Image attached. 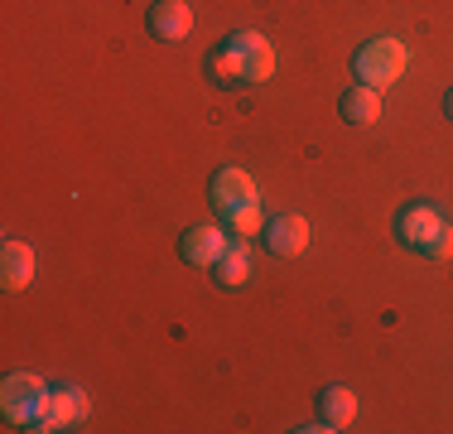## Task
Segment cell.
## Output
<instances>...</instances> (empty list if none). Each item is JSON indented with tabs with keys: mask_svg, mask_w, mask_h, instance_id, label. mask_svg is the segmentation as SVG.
<instances>
[{
	"mask_svg": "<svg viewBox=\"0 0 453 434\" xmlns=\"http://www.w3.org/2000/svg\"><path fill=\"white\" fill-rule=\"evenodd\" d=\"M208 78L218 87H261L275 78V49L256 29H236L208 53Z\"/></svg>",
	"mask_w": 453,
	"mask_h": 434,
	"instance_id": "1",
	"label": "cell"
},
{
	"mask_svg": "<svg viewBox=\"0 0 453 434\" xmlns=\"http://www.w3.org/2000/svg\"><path fill=\"white\" fill-rule=\"evenodd\" d=\"M395 236L410 252L429 256V260H449L453 256V222H444V213L429 203H405L395 213Z\"/></svg>",
	"mask_w": 453,
	"mask_h": 434,
	"instance_id": "2",
	"label": "cell"
},
{
	"mask_svg": "<svg viewBox=\"0 0 453 434\" xmlns=\"http://www.w3.org/2000/svg\"><path fill=\"white\" fill-rule=\"evenodd\" d=\"M405 63H410V49H405L401 39L376 35V39H366L362 49L352 53V78H357L362 87H376V92H386L391 82H401Z\"/></svg>",
	"mask_w": 453,
	"mask_h": 434,
	"instance_id": "3",
	"label": "cell"
},
{
	"mask_svg": "<svg viewBox=\"0 0 453 434\" xmlns=\"http://www.w3.org/2000/svg\"><path fill=\"white\" fill-rule=\"evenodd\" d=\"M49 406V386L29 372H10L0 382V415L10 420L15 430H35V420L44 415Z\"/></svg>",
	"mask_w": 453,
	"mask_h": 434,
	"instance_id": "4",
	"label": "cell"
},
{
	"mask_svg": "<svg viewBox=\"0 0 453 434\" xmlns=\"http://www.w3.org/2000/svg\"><path fill=\"white\" fill-rule=\"evenodd\" d=\"M261 242H265V252H271V256L289 260V256H299L309 246V222L299 213H275V217H265Z\"/></svg>",
	"mask_w": 453,
	"mask_h": 434,
	"instance_id": "5",
	"label": "cell"
},
{
	"mask_svg": "<svg viewBox=\"0 0 453 434\" xmlns=\"http://www.w3.org/2000/svg\"><path fill=\"white\" fill-rule=\"evenodd\" d=\"M208 198H212V208L226 217V213L246 208V203H256V179H251L246 169L226 165V169H218V174L208 179Z\"/></svg>",
	"mask_w": 453,
	"mask_h": 434,
	"instance_id": "6",
	"label": "cell"
},
{
	"mask_svg": "<svg viewBox=\"0 0 453 434\" xmlns=\"http://www.w3.org/2000/svg\"><path fill=\"white\" fill-rule=\"evenodd\" d=\"M88 396H82L78 386H53L49 391V406H44V415L35 420V430L44 434V430H68V425H82L88 420Z\"/></svg>",
	"mask_w": 453,
	"mask_h": 434,
	"instance_id": "7",
	"label": "cell"
},
{
	"mask_svg": "<svg viewBox=\"0 0 453 434\" xmlns=\"http://www.w3.org/2000/svg\"><path fill=\"white\" fill-rule=\"evenodd\" d=\"M232 246V236H226V227H188V232L179 236V256L188 260V266H218V256Z\"/></svg>",
	"mask_w": 453,
	"mask_h": 434,
	"instance_id": "8",
	"label": "cell"
},
{
	"mask_svg": "<svg viewBox=\"0 0 453 434\" xmlns=\"http://www.w3.org/2000/svg\"><path fill=\"white\" fill-rule=\"evenodd\" d=\"M145 25L159 43H179V39H188V29H193V10H188V0H155Z\"/></svg>",
	"mask_w": 453,
	"mask_h": 434,
	"instance_id": "9",
	"label": "cell"
},
{
	"mask_svg": "<svg viewBox=\"0 0 453 434\" xmlns=\"http://www.w3.org/2000/svg\"><path fill=\"white\" fill-rule=\"evenodd\" d=\"M35 270H39V256L29 252L25 242H5V246H0V285H5L10 295L35 285Z\"/></svg>",
	"mask_w": 453,
	"mask_h": 434,
	"instance_id": "10",
	"label": "cell"
},
{
	"mask_svg": "<svg viewBox=\"0 0 453 434\" xmlns=\"http://www.w3.org/2000/svg\"><path fill=\"white\" fill-rule=\"evenodd\" d=\"M338 112H342V121H348V126H376V121H381V92L357 82V87L342 92Z\"/></svg>",
	"mask_w": 453,
	"mask_h": 434,
	"instance_id": "11",
	"label": "cell"
},
{
	"mask_svg": "<svg viewBox=\"0 0 453 434\" xmlns=\"http://www.w3.org/2000/svg\"><path fill=\"white\" fill-rule=\"evenodd\" d=\"M212 280H218L222 290H236V285H246V280H251V252H246L242 236H236V242L218 256V266H212Z\"/></svg>",
	"mask_w": 453,
	"mask_h": 434,
	"instance_id": "12",
	"label": "cell"
},
{
	"mask_svg": "<svg viewBox=\"0 0 453 434\" xmlns=\"http://www.w3.org/2000/svg\"><path fill=\"white\" fill-rule=\"evenodd\" d=\"M319 420H328L333 430H348L357 420V396L348 386H323L319 391Z\"/></svg>",
	"mask_w": 453,
	"mask_h": 434,
	"instance_id": "13",
	"label": "cell"
},
{
	"mask_svg": "<svg viewBox=\"0 0 453 434\" xmlns=\"http://www.w3.org/2000/svg\"><path fill=\"white\" fill-rule=\"evenodd\" d=\"M222 227H226V232H232V236H242V242H246V236H261V208H256V203H246V208H236V213H226L222 217Z\"/></svg>",
	"mask_w": 453,
	"mask_h": 434,
	"instance_id": "14",
	"label": "cell"
},
{
	"mask_svg": "<svg viewBox=\"0 0 453 434\" xmlns=\"http://www.w3.org/2000/svg\"><path fill=\"white\" fill-rule=\"evenodd\" d=\"M444 112L453 116V87H449V97H444Z\"/></svg>",
	"mask_w": 453,
	"mask_h": 434,
	"instance_id": "15",
	"label": "cell"
}]
</instances>
